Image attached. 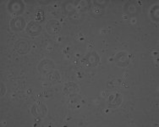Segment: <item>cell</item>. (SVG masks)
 <instances>
[{"mask_svg":"<svg viewBox=\"0 0 159 127\" xmlns=\"http://www.w3.org/2000/svg\"><path fill=\"white\" fill-rule=\"evenodd\" d=\"M114 62L119 66L125 67L129 64V56L126 52H119L114 57Z\"/></svg>","mask_w":159,"mask_h":127,"instance_id":"obj_4","label":"cell"},{"mask_svg":"<svg viewBox=\"0 0 159 127\" xmlns=\"http://www.w3.org/2000/svg\"><path fill=\"white\" fill-rule=\"evenodd\" d=\"M8 9L10 13H13L15 15H20L24 11L25 4L22 1L14 0L9 2L8 4Z\"/></svg>","mask_w":159,"mask_h":127,"instance_id":"obj_1","label":"cell"},{"mask_svg":"<svg viewBox=\"0 0 159 127\" xmlns=\"http://www.w3.org/2000/svg\"><path fill=\"white\" fill-rule=\"evenodd\" d=\"M60 30V24L57 20H50L47 24V31L50 34H56Z\"/></svg>","mask_w":159,"mask_h":127,"instance_id":"obj_9","label":"cell"},{"mask_svg":"<svg viewBox=\"0 0 159 127\" xmlns=\"http://www.w3.org/2000/svg\"><path fill=\"white\" fill-rule=\"evenodd\" d=\"M26 31L28 34L31 35L32 37H37L42 31V26L37 22L31 21L30 23H28L27 26H26Z\"/></svg>","mask_w":159,"mask_h":127,"instance_id":"obj_7","label":"cell"},{"mask_svg":"<svg viewBox=\"0 0 159 127\" xmlns=\"http://www.w3.org/2000/svg\"><path fill=\"white\" fill-rule=\"evenodd\" d=\"M1 91H2V93H1V96H3V94H4V89H3V84L1 83Z\"/></svg>","mask_w":159,"mask_h":127,"instance_id":"obj_14","label":"cell"},{"mask_svg":"<svg viewBox=\"0 0 159 127\" xmlns=\"http://www.w3.org/2000/svg\"><path fill=\"white\" fill-rule=\"evenodd\" d=\"M85 60L87 63V65H90V66H95L100 61V58L96 52H92V53H89L86 56Z\"/></svg>","mask_w":159,"mask_h":127,"instance_id":"obj_8","label":"cell"},{"mask_svg":"<svg viewBox=\"0 0 159 127\" xmlns=\"http://www.w3.org/2000/svg\"><path fill=\"white\" fill-rule=\"evenodd\" d=\"M76 10V7L74 5L73 3H67V7L65 8V13L69 15V16H72V14L75 12Z\"/></svg>","mask_w":159,"mask_h":127,"instance_id":"obj_12","label":"cell"},{"mask_svg":"<svg viewBox=\"0 0 159 127\" xmlns=\"http://www.w3.org/2000/svg\"><path fill=\"white\" fill-rule=\"evenodd\" d=\"M25 27V21L21 16H16L10 21V28L14 31H20Z\"/></svg>","mask_w":159,"mask_h":127,"instance_id":"obj_5","label":"cell"},{"mask_svg":"<svg viewBox=\"0 0 159 127\" xmlns=\"http://www.w3.org/2000/svg\"><path fill=\"white\" fill-rule=\"evenodd\" d=\"M53 68H54V63L49 59H43L38 65V70L43 74L50 73L51 71H52Z\"/></svg>","mask_w":159,"mask_h":127,"instance_id":"obj_6","label":"cell"},{"mask_svg":"<svg viewBox=\"0 0 159 127\" xmlns=\"http://www.w3.org/2000/svg\"><path fill=\"white\" fill-rule=\"evenodd\" d=\"M49 79L52 82H57V81H59L60 77H59V75L57 71H51L50 75H49Z\"/></svg>","mask_w":159,"mask_h":127,"instance_id":"obj_13","label":"cell"},{"mask_svg":"<svg viewBox=\"0 0 159 127\" xmlns=\"http://www.w3.org/2000/svg\"><path fill=\"white\" fill-rule=\"evenodd\" d=\"M49 2H50V1H46V2H45V1H44V2H43V1H40L39 3H48Z\"/></svg>","mask_w":159,"mask_h":127,"instance_id":"obj_15","label":"cell"},{"mask_svg":"<svg viewBox=\"0 0 159 127\" xmlns=\"http://www.w3.org/2000/svg\"><path fill=\"white\" fill-rule=\"evenodd\" d=\"M78 90V87L75 83H68L65 87H64V93L68 95V96H72L76 93Z\"/></svg>","mask_w":159,"mask_h":127,"instance_id":"obj_11","label":"cell"},{"mask_svg":"<svg viewBox=\"0 0 159 127\" xmlns=\"http://www.w3.org/2000/svg\"><path fill=\"white\" fill-rule=\"evenodd\" d=\"M47 107L42 102H37L31 108V114L36 118H43L47 115Z\"/></svg>","mask_w":159,"mask_h":127,"instance_id":"obj_2","label":"cell"},{"mask_svg":"<svg viewBox=\"0 0 159 127\" xmlns=\"http://www.w3.org/2000/svg\"><path fill=\"white\" fill-rule=\"evenodd\" d=\"M15 48H16V50L20 54H26L30 51L31 46H30V43L27 40L19 39L18 41L16 42Z\"/></svg>","mask_w":159,"mask_h":127,"instance_id":"obj_3","label":"cell"},{"mask_svg":"<svg viewBox=\"0 0 159 127\" xmlns=\"http://www.w3.org/2000/svg\"><path fill=\"white\" fill-rule=\"evenodd\" d=\"M125 12L129 15V16H135L136 14L138 13V7L137 5L135 4V3H133V2H130V3H127L125 5Z\"/></svg>","mask_w":159,"mask_h":127,"instance_id":"obj_10","label":"cell"}]
</instances>
